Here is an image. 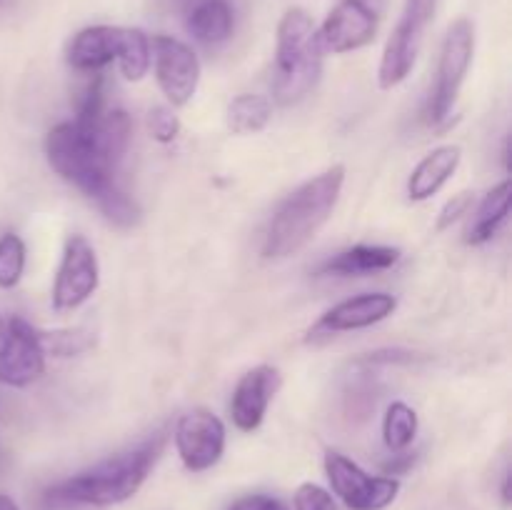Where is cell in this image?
Segmentation results:
<instances>
[{"mask_svg":"<svg viewBox=\"0 0 512 510\" xmlns=\"http://www.w3.org/2000/svg\"><path fill=\"white\" fill-rule=\"evenodd\" d=\"M45 155L55 173L83 190L110 223L130 228L140 220V208L115 180V168L98 153L75 123H60L45 138Z\"/></svg>","mask_w":512,"mask_h":510,"instance_id":"obj_1","label":"cell"},{"mask_svg":"<svg viewBox=\"0 0 512 510\" xmlns=\"http://www.w3.org/2000/svg\"><path fill=\"white\" fill-rule=\"evenodd\" d=\"M168 435L158 430L148 440L135 448L115 453L100 460L93 468L53 485L45 493V505L53 508H68V505H93V508H108V505L125 503L133 498L143 483L148 480L150 470L155 468L158 458L165 450Z\"/></svg>","mask_w":512,"mask_h":510,"instance_id":"obj_2","label":"cell"},{"mask_svg":"<svg viewBox=\"0 0 512 510\" xmlns=\"http://www.w3.org/2000/svg\"><path fill=\"white\" fill-rule=\"evenodd\" d=\"M345 168L333 165L310 178L283 200L265 230L263 255L270 260H283L303 250L318 230L328 223L343 193Z\"/></svg>","mask_w":512,"mask_h":510,"instance_id":"obj_3","label":"cell"},{"mask_svg":"<svg viewBox=\"0 0 512 510\" xmlns=\"http://www.w3.org/2000/svg\"><path fill=\"white\" fill-rule=\"evenodd\" d=\"M323 48L308 10L290 8L278 23L273 95L280 105L300 103L318 85L323 73Z\"/></svg>","mask_w":512,"mask_h":510,"instance_id":"obj_4","label":"cell"},{"mask_svg":"<svg viewBox=\"0 0 512 510\" xmlns=\"http://www.w3.org/2000/svg\"><path fill=\"white\" fill-rule=\"evenodd\" d=\"M475 55V25L470 18H458L450 23L445 33L443 50L438 58V73H435L433 93H430L428 115L433 123H445L458 103L460 88H463L468 70Z\"/></svg>","mask_w":512,"mask_h":510,"instance_id":"obj_5","label":"cell"},{"mask_svg":"<svg viewBox=\"0 0 512 510\" xmlns=\"http://www.w3.org/2000/svg\"><path fill=\"white\" fill-rule=\"evenodd\" d=\"M435 10H438V0H405L403 15L390 33L383 50V60H380V88H395L413 73L425 33L435 18Z\"/></svg>","mask_w":512,"mask_h":510,"instance_id":"obj_6","label":"cell"},{"mask_svg":"<svg viewBox=\"0 0 512 510\" xmlns=\"http://www.w3.org/2000/svg\"><path fill=\"white\" fill-rule=\"evenodd\" d=\"M325 475L333 493L350 510H385L398 498L400 483L390 475H370L343 453H325Z\"/></svg>","mask_w":512,"mask_h":510,"instance_id":"obj_7","label":"cell"},{"mask_svg":"<svg viewBox=\"0 0 512 510\" xmlns=\"http://www.w3.org/2000/svg\"><path fill=\"white\" fill-rule=\"evenodd\" d=\"M45 373V348L40 330L28 320L10 318L0 333V383L25 388Z\"/></svg>","mask_w":512,"mask_h":510,"instance_id":"obj_8","label":"cell"},{"mask_svg":"<svg viewBox=\"0 0 512 510\" xmlns=\"http://www.w3.org/2000/svg\"><path fill=\"white\" fill-rule=\"evenodd\" d=\"M150 58H155V78L170 105L180 108L193 100L200 83V60L190 45L170 35L150 40Z\"/></svg>","mask_w":512,"mask_h":510,"instance_id":"obj_9","label":"cell"},{"mask_svg":"<svg viewBox=\"0 0 512 510\" xmlns=\"http://www.w3.org/2000/svg\"><path fill=\"white\" fill-rule=\"evenodd\" d=\"M173 438L180 460L193 473L210 470L225 453L223 420L205 408H195L180 415Z\"/></svg>","mask_w":512,"mask_h":510,"instance_id":"obj_10","label":"cell"},{"mask_svg":"<svg viewBox=\"0 0 512 510\" xmlns=\"http://www.w3.org/2000/svg\"><path fill=\"white\" fill-rule=\"evenodd\" d=\"M100 268L95 248L83 235L65 240L63 263L58 268L53 288V305L58 310H75L98 290Z\"/></svg>","mask_w":512,"mask_h":510,"instance_id":"obj_11","label":"cell"},{"mask_svg":"<svg viewBox=\"0 0 512 510\" xmlns=\"http://www.w3.org/2000/svg\"><path fill=\"white\" fill-rule=\"evenodd\" d=\"M380 18L355 0H340L325 23L320 25L318 40L323 53H350L373 43Z\"/></svg>","mask_w":512,"mask_h":510,"instance_id":"obj_12","label":"cell"},{"mask_svg":"<svg viewBox=\"0 0 512 510\" xmlns=\"http://www.w3.org/2000/svg\"><path fill=\"white\" fill-rule=\"evenodd\" d=\"M280 383H283L280 370L273 365H258L238 380L233 400H230V415L243 433L260 428L270 408V400L280 390Z\"/></svg>","mask_w":512,"mask_h":510,"instance_id":"obj_13","label":"cell"},{"mask_svg":"<svg viewBox=\"0 0 512 510\" xmlns=\"http://www.w3.org/2000/svg\"><path fill=\"white\" fill-rule=\"evenodd\" d=\"M395 308H398V298L390 293L355 295V298H348L343 300V303L333 305V308L315 323V328L310 330V338L370 328V325L390 318V315L395 313Z\"/></svg>","mask_w":512,"mask_h":510,"instance_id":"obj_14","label":"cell"},{"mask_svg":"<svg viewBox=\"0 0 512 510\" xmlns=\"http://www.w3.org/2000/svg\"><path fill=\"white\" fill-rule=\"evenodd\" d=\"M120 28L113 25H90L73 35L68 43V63L80 73H100L118 55Z\"/></svg>","mask_w":512,"mask_h":510,"instance_id":"obj_15","label":"cell"},{"mask_svg":"<svg viewBox=\"0 0 512 510\" xmlns=\"http://www.w3.org/2000/svg\"><path fill=\"white\" fill-rule=\"evenodd\" d=\"M190 35L203 45L228 43L235 30V8L230 0H183Z\"/></svg>","mask_w":512,"mask_h":510,"instance_id":"obj_16","label":"cell"},{"mask_svg":"<svg viewBox=\"0 0 512 510\" xmlns=\"http://www.w3.org/2000/svg\"><path fill=\"white\" fill-rule=\"evenodd\" d=\"M460 160H463V150L460 145H440L433 153L425 155L413 170L408 180V195L410 200H428L448 183L458 170Z\"/></svg>","mask_w":512,"mask_h":510,"instance_id":"obj_17","label":"cell"},{"mask_svg":"<svg viewBox=\"0 0 512 510\" xmlns=\"http://www.w3.org/2000/svg\"><path fill=\"white\" fill-rule=\"evenodd\" d=\"M400 260V250L390 245H355L343 250L335 258L320 265V275H335V278H353V275L380 273L393 268Z\"/></svg>","mask_w":512,"mask_h":510,"instance_id":"obj_18","label":"cell"},{"mask_svg":"<svg viewBox=\"0 0 512 510\" xmlns=\"http://www.w3.org/2000/svg\"><path fill=\"white\" fill-rule=\"evenodd\" d=\"M510 195H512L510 180H503V183L495 185V188L485 195L483 203H480L478 208V215H475L473 228H470V235H468L470 245H483L498 235V230L503 228L505 220H508Z\"/></svg>","mask_w":512,"mask_h":510,"instance_id":"obj_19","label":"cell"},{"mask_svg":"<svg viewBox=\"0 0 512 510\" xmlns=\"http://www.w3.org/2000/svg\"><path fill=\"white\" fill-rule=\"evenodd\" d=\"M150 38L138 28H120L118 38V55H115V63H118L120 73L125 80H143L150 70Z\"/></svg>","mask_w":512,"mask_h":510,"instance_id":"obj_20","label":"cell"},{"mask_svg":"<svg viewBox=\"0 0 512 510\" xmlns=\"http://www.w3.org/2000/svg\"><path fill=\"white\" fill-rule=\"evenodd\" d=\"M228 128L235 135H250L260 133L265 125L273 118V105L268 98L255 93H243L228 105Z\"/></svg>","mask_w":512,"mask_h":510,"instance_id":"obj_21","label":"cell"},{"mask_svg":"<svg viewBox=\"0 0 512 510\" xmlns=\"http://www.w3.org/2000/svg\"><path fill=\"white\" fill-rule=\"evenodd\" d=\"M415 435H418V413H415L410 405L400 403V400L390 405L383 420L385 445H388L393 453H400V450L413 445Z\"/></svg>","mask_w":512,"mask_h":510,"instance_id":"obj_22","label":"cell"},{"mask_svg":"<svg viewBox=\"0 0 512 510\" xmlns=\"http://www.w3.org/2000/svg\"><path fill=\"white\" fill-rule=\"evenodd\" d=\"M25 243L18 235L8 233L0 238V288H13L23 278Z\"/></svg>","mask_w":512,"mask_h":510,"instance_id":"obj_23","label":"cell"},{"mask_svg":"<svg viewBox=\"0 0 512 510\" xmlns=\"http://www.w3.org/2000/svg\"><path fill=\"white\" fill-rule=\"evenodd\" d=\"M43 340L45 355H58V358H70V355H78L83 350H88L93 345L85 330H55V333H40Z\"/></svg>","mask_w":512,"mask_h":510,"instance_id":"obj_24","label":"cell"},{"mask_svg":"<svg viewBox=\"0 0 512 510\" xmlns=\"http://www.w3.org/2000/svg\"><path fill=\"white\" fill-rule=\"evenodd\" d=\"M148 130L158 143H173L180 133V123H178V115L173 113L170 108H153L148 113Z\"/></svg>","mask_w":512,"mask_h":510,"instance_id":"obj_25","label":"cell"},{"mask_svg":"<svg viewBox=\"0 0 512 510\" xmlns=\"http://www.w3.org/2000/svg\"><path fill=\"white\" fill-rule=\"evenodd\" d=\"M295 510H338L333 495L315 483H303L295 490Z\"/></svg>","mask_w":512,"mask_h":510,"instance_id":"obj_26","label":"cell"},{"mask_svg":"<svg viewBox=\"0 0 512 510\" xmlns=\"http://www.w3.org/2000/svg\"><path fill=\"white\" fill-rule=\"evenodd\" d=\"M470 208H473V193L453 195V198H450L448 203L443 205V210H440L438 230L450 228V225H453L455 220H460V218H463V215H468Z\"/></svg>","mask_w":512,"mask_h":510,"instance_id":"obj_27","label":"cell"},{"mask_svg":"<svg viewBox=\"0 0 512 510\" xmlns=\"http://www.w3.org/2000/svg\"><path fill=\"white\" fill-rule=\"evenodd\" d=\"M270 495H245V498L235 500L228 510H265Z\"/></svg>","mask_w":512,"mask_h":510,"instance_id":"obj_28","label":"cell"},{"mask_svg":"<svg viewBox=\"0 0 512 510\" xmlns=\"http://www.w3.org/2000/svg\"><path fill=\"white\" fill-rule=\"evenodd\" d=\"M355 3L365 5V8H368V10H373V13L378 15V18H383V13H385V5H388V0H355Z\"/></svg>","mask_w":512,"mask_h":510,"instance_id":"obj_29","label":"cell"},{"mask_svg":"<svg viewBox=\"0 0 512 510\" xmlns=\"http://www.w3.org/2000/svg\"><path fill=\"white\" fill-rule=\"evenodd\" d=\"M0 510H20V508H18V503L10 498V495L0 493Z\"/></svg>","mask_w":512,"mask_h":510,"instance_id":"obj_30","label":"cell"},{"mask_svg":"<svg viewBox=\"0 0 512 510\" xmlns=\"http://www.w3.org/2000/svg\"><path fill=\"white\" fill-rule=\"evenodd\" d=\"M503 500L505 503H510V473L505 475V480H503Z\"/></svg>","mask_w":512,"mask_h":510,"instance_id":"obj_31","label":"cell"},{"mask_svg":"<svg viewBox=\"0 0 512 510\" xmlns=\"http://www.w3.org/2000/svg\"><path fill=\"white\" fill-rule=\"evenodd\" d=\"M265 510H288V508H285V505L280 503V500L270 498V500H268V505H265Z\"/></svg>","mask_w":512,"mask_h":510,"instance_id":"obj_32","label":"cell"},{"mask_svg":"<svg viewBox=\"0 0 512 510\" xmlns=\"http://www.w3.org/2000/svg\"><path fill=\"white\" fill-rule=\"evenodd\" d=\"M0 463H3V448H0Z\"/></svg>","mask_w":512,"mask_h":510,"instance_id":"obj_33","label":"cell"},{"mask_svg":"<svg viewBox=\"0 0 512 510\" xmlns=\"http://www.w3.org/2000/svg\"><path fill=\"white\" fill-rule=\"evenodd\" d=\"M0 3H3V0H0Z\"/></svg>","mask_w":512,"mask_h":510,"instance_id":"obj_34","label":"cell"}]
</instances>
